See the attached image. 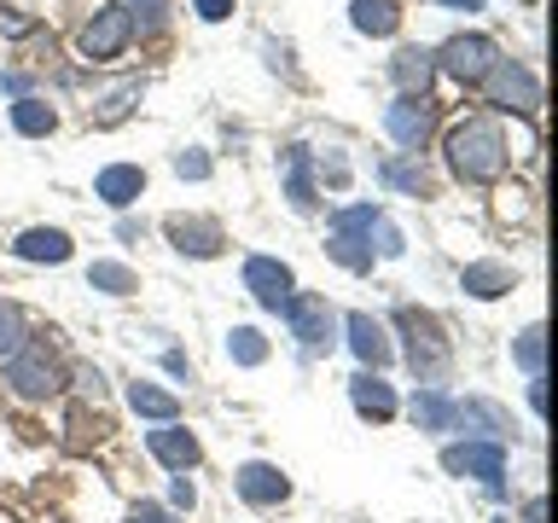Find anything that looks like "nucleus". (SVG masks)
<instances>
[{
    "label": "nucleus",
    "mask_w": 558,
    "mask_h": 523,
    "mask_svg": "<svg viewBox=\"0 0 558 523\" xmlns=\"http://www.w3.org/2000/svg\"><path fill=\"white\" fill-rule=\"evenodd\" d=\"M442 151H448V169L460 174L465 186H488V181H500L506 163H512L500 122H488V117H465V122H453L448 139H442Z\"/></svg>",
    "instance_id": "1"
},
{
    "label": "nucleus",
    "mask_w": 558,
    "mask_h": 523,
    "mask_svg": "<svg viewBox=\"0 0 558 523\" xmlns=\"http://www.w3.org/2000/svg\"><path fill=\"white\" fill-rule=\"evenodd\" d=\"M59 361H52V349L41 338H24L7 355V390L12 396H24V401H47V396H59Z\"/></svg>",
    "instance_id": "2"
},
{
    "label": "nucleus",
    "mask_w": 558,
    "mask_h": 523,
    "mask_svg": "<svg viewBox=\"0 0 558 523\" xmlns=\"http://www.w3.org/2000/svg\"><path fill=\"white\" fill-rule=\"evenodd\" d=\"M396 326H401V338H408V366L413 373L418 378H442L448 361H453V343L442 338V320H430V314H418V308H401Z\"/></svg>",
    "instance_id": "3"
},
{
    "label": "nucleus",
    "mask_w": 558,
    "mask_h": 523,
    "mask_svg": "<svg viewBox=\"0 0 558 523\" xmlns=\"http://www.w3.org/2000/svg\"><path fill=\"white\" fill-rule=\"evenodd\" d=\"M430 64L442 70V76L465 82V87H483V76L500 64V47L488 41V35H453V41H448L442 52H436Z\"/></svg>",
    "instance_id": "4"
},
{
    "label": "nucleus",
    "mask_w": 558,
    "mask_h": 523,
    "mask_svg": "<svg viewBox=\"0 0 558 523\" xmlns=\"http://www.w3.org/2000/svg\"><path fill=\"white\" fill-rule=\"evenodd\" d=\"M442 465L453 477H477L488 495H506V448L500 442H460L442 453Z\"/></svg>",
    "instance_id": "5"
},
{
    "label": "nucleus",
    "mask_w": 558,
    "mask_h": 523,
    "mask_svg": "<svg viewBox=\"0 0 558 523\" xmlns=\"http://www.w3.org/2000/svg\"><path fill=\"white\" fill-rule=\"evenodd\" d=\"M286 320H291V338L308 349V355H320V349H331V338H338V314H331L326 296H291L286 303Z\"/></svg>",
    "instance_id": "6"
},
{
    "label": "nucleus",
    "mask_w": 558,
    "mask_h": 523,
    "mask_svg": "<svg viewBox=\"0 0 558 523\" xmlns=\"http://www.w3.org/2000/svg\"><path fill=\"white\" fill-rule=\"evenodd\" d=\"M483 87H488V99H495L500 111H518V117H530L535 105H541V82H535L518 59H500V64L483 76Z\"/></svg>",
    "instance_id": "7"
},
{
    "label": "nucleus",
    "mask_w": 558,
    "mask_h": 523,
    "mask_svg": "<svg viewBox=\"0 0 558 523\" xmlns=\"http://www.w3.org/2000/svg\"><path fill=\"white\" fill-rule=\"evenodd\" d=\"M384 129H390V139H396L401 151L418 157V146H425L430 129H436V105L425 94H401L390 111H384Z\"/></svg>",
    "instance_id": "8"
},
{
    "label": "nucleus",
    "mask_w": 558,
    "mask_h": 523,
    "mask_svg": "<svg viewBox=\"0 0 558 523\" xmlns=\"http://www.w3.org/2000/svg\"><path fill=\"white\" fill-rule=\"evenodd\" d=\"M129 41H134V29H129V17H122L117 7L94 12V17L82 24V35H76V47H82V59H87V64H111Z\"/></svg>",
    "instance_id": "9"
},
{
    "label": "nucleus",
    "mask_w": 558,
    "mask_h": 523,
    "mask_svg": "<svg viewBox=\"0 0 558 523\" xmlns=\"http://www.w3.org/2000/svg\"><path fill=\"white\" fill-rule=\"evenodd\" d=\"M244 291H251L262 308H286L291 303V268L279 256H251L244 262Z\"/></svg>",
    "instance_id": "10"
},
{
    "label": "nucleus",
    "mask_w": 558,
    "mask_h": 523,
    "mask_svg": "<svg viewBox=\"0 0 558 523\" xmlns=\"http://www.w3.org/2000/svg\"><path fill=\"white\" fill-rule=\"evenodd\" d=\"M343 331H349V349L361 355L366 373H384V366H390V355H396V349H390V331H384L373 314H349Z\"/></svg>",
    "instance_id": "11"
},
{
    "label": "nucleus",
    "mask_w": 558,
    "mask_h": 523,
    "mask_svg": "<svg viewBox=\"0 0 558 523\" xmlns=\"http://www.w3.org/2000/svg\"><path fill=\"white\" fill-rule=\"evenodd\" d=\"M146 448H151L169 471H192V465H198V453H204L198 436H192L186 425H174V418H169V425H157V430H146Z\"/></svg>",
    "instance_id": "12"
},
{
    "label": "nucleus",
    "mask_w": 558,
    "mask_h": 523,
    "mask_svg": "<svg viewBox=\"0 0 558 523\" xmlns=\"http://www.w3.org/2000/svg\"><path fill=\"white\" fill-rule=\"evenodd\" d=\"M239 495L251 500V506H279V500H291V483H286V471L279 465H262V460H251V465H239Z\"/></svg>",
    "instance_id": "13"
},
{
    "label": "nucleus",
    "mask_w": 558,
    "mask_h": 523,
    "mask_svg": "<svg viewBox=\"0 0 558 523\" xmlns=\"http://www.w3.org/2000/svg\"><path fill=\"white\" fill-rule=\"evenodd\" d=\"M169 239H174L181 256H216L227 244V233L216 221H204V216H169Z\"/></svg>",
    "instance_id": "14"
},
{
    "label": "nucleus",
    "mask_w": 558,
    "mask_h": 523,
    "mask_svg": "<svg viewBox=\"0 0 558 523\" xmlns=\"http://www.w3.org/2000/svg\"><path fill=\"white\" fill-rule=\"evenodd\" d=\"M94 192H99L111 209H129L140 192H146V169H140V163H111V169L94 174Z\"/></svg>",
    "instance_id": "15"
},
{
    "label": "nucleus",
    "mask_w": 558,
    "mask_h": 523,
    "mask_svg": "<svg viewBox=\"0 0 558 523\" xmlns=\"http://www.w3.org/2000/svg\"><path fill=\"white\" fill-rule=\"evenodd\" d=\"M471 430V442H500L506 436V413L495 401H453V430Z\"/></svg>",
    "instance_id": "16"
},
{
    "label": "nucleus",
    "mask_w": 558,
    "mask_h": 523,
    "mask_svg": "<svg viewBox=\"0 0 558 523\" xmlns=\"http://www.w3.org/2000/svg\"><path fill=\"white\" fill-rule=\"evenodd\" d=\"M12 256L17 262H70V233L64 227H29V233H17Z\"/></svg>",
    "instance_id": "17"
},
{
    "label": "nucleus",
    "mask_w": 558,
    "mask_h": 523,
    "mask_svg": "<svg viewBox=\"0 0 558 523\" xmlns=\"http://www.w3.org/2000/svg\"><path fill=\"white\" fill-rule=\"evenodd\" d=\"M349 401H355V413H366V418H390L396 413V390L378 373H355V378H349Z\"/></svg>",
    "instance_id": "18"
},
{
    "label": "nucleus",
    "mask_w": 558,
    "mask_h": 523,
    "mask_svg": "<svg viewBox=\"0 0 558 523\" xmlns=\"http://www.w3.org/2000/svg\"><path fill=\"white\" fill-rule=\"evenodd\" d=\"M460 291H471L477 303L506 296V291H512V268H506V262H471V268L460 273Z\"/></svg>",
    "instance_id": "19"
},
{
    "label": "nucleus",
    "mask_w": 558,
    "mask_h": 523,
    "mask_svg": "<svg viewBox=\"0 0 558 523\" xmlns=\"http://www.w3.org/2000/svg\"><path fill=\"white\" fill-rule=\"evenodd\" d=\"M12 129L24 134V139H47L52 129H59V111H52L47 99H35V94H24L12 105Z\"/></svg>",
    "instance_id": "20"
},
{
    "label": "nucleus",
    "mask_w": 558,
    "mask_h": 523,
    "mask_svg": "<svg viewBox=\"0 0 558 523\" xmlns=\"http://www.w3.org/2000/svg\"><path fill=\"white\" fill-rule=\"evenodd\" d=\"M349 24H355L361 35H396L401 29V7L396 0H355V7H349Z\"/></svg>",
    "instance_id": "21"
},
{
    "label": "nucleus",
    "mask_w": 558,
    "mask_h": 523,
    "mask_svg": "<svg viewBox=\"0 0 558 523\" xmlns=\"http://www.w3.org/2000/svg\"><path fill=\"white\" fill-rule=\"evenodd\" d=\"M129 408H134L140 418H157V425H169V418L181 413V401H174L169 390H157V384H146V378H134V384H129Z\"/></svg>",
    "instance_id": "22"
},
{
    "label": "nucleus",
    "mask_w": 558,
    "mask_h": 523,
    "mask_svg": "<svg viewBox=\"0 0 558 523\" xmlns=\"http://www.w3.org/2000/svg\"><path fill=\"white\" fill-rule=\"evenodd\" d=\"M390 70H396V87H401V94H425L436 64H430V52H425V47H401Z\"/></svg>",
    "instance_id": "23"
},
{
    "label": "nucleus",
    "mask_w": 558,
    "mask_h": 523,
    "mask_svg": "<svg viewBox=\"0 0 558 523\" xmlns=\"http://www.w3.org/2000/svg\"><path fill=\"white\" fill-rule=\"evenodd\" d=\"M286 192H291V209H314V174H308V146H291V151H286Z\"/></svg>",
    "instance_id": "24"
},
{
    "label": "nucleus",
    "mask_w": 558,
    "mask_h": 523,
    "mask_svg": "<svg viewBox=\"0 0 558 523\" xmlns=\"http://www.w3.org/2000/svg\"><path fill=\"white\" fill-rule=\"evenodd\" d=\"M413 425H418V430H453V396L418 390V396H413Z\"/></svg>",
    "instance_id": "25"
},
{
    "label": "nucleus",
    "mask_w": 558,
    "mask_h": 523,
    "mask_svg": "<svg viewBox=\"0 0 558 523\" xmlns=\"http://www.w3.org/2000/svg\"><path fill=\"white\" fill-rule=\"evenodd\" d=\"M117 12L129 17V29H140V35H157L169 24V0H117Z\"/></svg>",
    "instance_id": "26"
},
{
    "label": "nucleus",
    "mask_w": 558,
    "mask_h": 523,
    "mask_svg": "<svg viewBox=\"0 0 558 523\" xmlns=\"http://www.w3.org/2000/svg\"><path fill=\"white\" fill-rule=\"evenodd\" d=\"M87 285L111 291V296H129V291H140V273L122 268V262H94V268H87Z\"/></svg>",
    "instance_id": "27"
},
{
    "label": "nucleus",
    "mask_w": 558,
    "mask_h": 523,
    "mask_svg": "<svg viewBox=\"0 0 558 523\" xmlns=\"http://www.w3.org/2000/svg\"><path fill=\"white\" fill-rule=\"evenodd\" d=\"M378 174H384V186H396V192H425V186H430V174H425V163H418V157H390Z\"/></svg>",
    "instance_id": "28"
},
{
    "label": "nucleus",
    "mask_w": 558,
    "mask_h": 523,
    "mask_svg": "<svg viewBox=\"0 0 558 523\" xmlns=\"http://www.w3.org/2000/svg\"><path fill=\"white\" fill-rule=\"evenodd\" d=\"M134 99H140V82H122V87H111V94H105V99L94 105V122H99V129H117V122L134 111Z\"/></svg>",
    "instance_id": "29"
},
{
    "label": "nucleus",
    "mask_w": 558,
    "mask_h": 523,
    "mask_svg": "<svg viewBox=\"0 0 558 523\" xmlns=\"http://www.w3.org/2000/svg\"><path fill=\"white\" fill-rule=\"evenodd\" d=\"M227 355H233L239 366H262V361H268V343H262L256 326H233V338H227Z\"/></svg>",
    "instance_id": "30"
},
{
    "label": "nucleus",
    "mask_w": 558,
    "mask_h": 523,
    "mask_svg": "<svg viewBox=\"0 0 558 523\" xmlns=\"http://www.w3.org/2000/svg\"><path fill=\"white\" fill-rule=\"evenodd\" d=\"M24 338H29V331H24V314H17V303H7V296H0V361H7Z\"/></svg>",
    "instance_id": "31"
},
{
    "label": "nucleus",
    "mask_w": 558,
    "mask_h": 523,
    "mask_svg": "<svg viewBox=\"0 0 558 523\" xmlns=\"http://www.w3.org/2000/svg\"><path fill=\"white\" fill-rule=\"evenodd\" d=\"M512 355H518V366H523V373H530V378H541V355H547V343H541V326H530V331H518Z\"/></svg>",
    "instance_id": "32"
},
{
    "label": "nucleus",
    "mask_w": 558,
    "mask_h": 523,
    "mask_svg": "<svg viewBox=\"0 0 558 523\" xmlns=\"http://www.w3.org/2000/svg\"><path fill=\"white\" fill-rule=\"evenodd\" d=\"M174 174H181V181H209V157L204 151H181L174 157Z\"/></svg>",
    "instance_id": "33"
},
{
    "label": "nucleus",
    "mask_w": 558,
    "mask_h": 523,
    "mask_svg": "<svg viewBox=\"0 0 558 523\" xmlns=\"http://www.w3.org/2000/svg\"><path fill=\"white\" fill-rule=\"evenodd\" d=\"M70 384H76L82 396H94V401L105 396V373H99V366H87V361L76 366V373H70Z\"/></svg>",
    "instance_id": "34"
},
{
    "label": "nucleus",
    "mask_w": 558,
    "mask_h": 523,
    "mask_svg": "<svg viewBox=\"0 0 558 523\" xmlns=\"http://www.w3.org/2000/svg\"><path fill=\"white\" fill-rule=\"evenodd\" d=\"M192 7H198L204 24H221V17H233V0H192Z\"/></svg>",
    "instance_id": "35"
},
{
    "label": "nucleus",
    "mask_w": 558,
    "mask_h": 523,
    "mask_svg": "<svg viewBox=\"0 0 558 523\" xmlns=\"http://www.w3.org/2000/svg\"><path fill=\"white\" fill-rule=\"evenodd\" d=\"M523 209H530V192H523V186L500 192V216H506V221H512V216H523Z\"/></svg>",
    "instance_id": "36"
},
{
    "label": "nucleus",
    "mask_w": 558,
    "mask_h": 523,
    "mask_svg": "<svg viewBox=\"0 0 558 523\" xmlns=\"http://www.w3.org/2000/svg\"><path fill=\"white\" fill-rule=\"evenodd\" d=\"M320 169H326V181H331V186H343V181H349V163H343V151H326V157H320Z\"/></svg>",
    "instance_id": "37"
},
{
    "label": "nucleus",
    "mask_w": 558,
    "mask_h": 523,
    "mask_svg": "<svg viewBox=\"0 0 558 523\" xmlns=\"http://www.w3.org/2000/svg\"><path fill=\"white\" fill-rule=\"evenodd\" d=\"M169 500L181 506V512H192V500H198V488L186 483V471H181V477H174V488H169Z\"/></svg>",
    "instance_id": "38"
},
{
    "label": "nucleus",
    "mask_w": 558,
    "mask_h": 523,
    "mask_svg": "<svg viewBox=\"0 0 558 523\" xmlns=\"http://www.w3.org/2000/svg\"><path fill=\"white\" fill-rule=\"evenodd\" d=\"M0 29H7V35H29L35 24H29L24 12H0Z\"/></svg>",
    "instance_id": "39"
},
{
    "label": "nucleus",
    "mask_w": 558,
    "mask_h": 523,
    "mask_svg": "<svg viewBox=\"0 0 558 523\" xmlns=\"http://www.w3.org/2000/svg\"><path fill=\"white\" fill-rule=\"evenodd\" d=\"M134 523H174L163 506H134Z\"/></svg>",
    "instance_id": "40"
},
{
    "label": "nucleus",
    "mask_w": 558,
    "mask_h": 523,
    "mask_svg": "<svg viewBox=\"0 0 558 523\" xmlns=\"http://www.w3.org/2000/svg\"><path fill=\"white\" fill-rule=\"evenodd\" d=\"M163 366H169L174 378H186V355H181V349H169V355H163Z\"/></svg>",
    "instance_id": "41"
},
{
    "label": "nucleus",
    "mask_w": 558,
    "mask_h": 523,
    "mask_svg": "<svg viewBox=\"0 0 558 523\" xmlns=\"http://www.w3.org/2000/svg\"><path fill=\"white\" fill-rule=\"evenodd\" d=\"M442 7H453V12H477L483 0H442Z\"/></svg>",
    "instance_id": "42"
}]
</instances>
